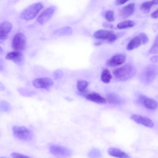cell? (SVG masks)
<instances>
[{
    "mask_svg": "<svg viewBox=\"0 0 158 158\" xmlns=\"http://www.w3.org/2000/svg\"><path fill=\"white\" fill-rule=\"evenodd\" d=\"M113 73L119 80L125 81L130 79L135 75V70L132 65L127 64L113 70Z\"/></svg>",
    "mask_w": 158,
    "mask_h": 158,
    "instance_id": "6da1fadb",
    "label": "cell"
},
{
    "mask_svg": "<svg viewBox=\"0 0 158 158\" xmlns=\"http://www.w3.org/2000/svg\"><path fill=\"white\" fill-rule=\"evenodd\" d=\"M42 4L40 2L33 4L24 10L21 13L20 18L23 19L28 20L35 18L43 8Z\"/></svg>",
    "mask_w": 158,
    "mask_h": 158,
    "instance_id": "7a4b0ae2",
    "label": "cell"
},
{
    "mask_svg": "<svg viewBox=\"0 0 158 158\" xmlns=\"http://www.w3.org/2000/svg\"><path fill=\"white\" fill-rule=\"evenodd\" d=\"M12 130L15 136L21 140L30 141L33 136L32 132L24 127L14 126L12 127Z\"/></svg>",
    "mask_w": 158,
    "mask_h": 158,
    "instance_id": "3957f363",
    "label": "cell"
},
{
    "mask_svg": "<svg viewBox=\"0 0 158 158\" xmlns=\"http://www.w3.org/2000/svg\"><path fill=\"white\" fill-rule=\"evenodd\" d=\"M27 39L24 34L21 32L16 33L14 36L11 43L12 47L15 51L22 52L26 48Z\"/></svg>",
    "mask_w": 158,
    "mask_h": 158,
    "instance_id": "277c9868",
    "label": "cell"
},
{
    "mask_svg": "<svg viewBox=\"0 0 158 158\" xmlns=\"http://www.w3.org/2000/svg\"><path fill=\"white\" fill-rule=\"evenodd\" d=\"M158 73V69L154 65H150L147 67L142 74L143 81L147 84L151 83L154 80Z\"/></svg>",
    "mask_w": 158,
    "mask_h": 158,
    "instance_id": "5b68a950",
    "label": "cell"
},
{
    "mask_svg": "<svg viewBox=\"0 0 158 158\" xmlns=\"http://www.w3.org/2000/svg\"><path fill=\"white\" fill-rule=\"evenodd\" d=\"M50 152L56 157H65L70 156L71 151L69 148L57 144H52L49 147Z\"/></svg>",
    "mask_w": 158,
    "mask_h": 158,
    "instance_id": "8992f818",
    "label": "cell"
},
{
    "mask_svg": "<svg viewBox=\"0 0 158 158\" xmlns=\"http://www.w3.org/2000/svg\"><path fill=\"white\" fill-rule=\"evenodd\" d=\"M32 84L36 88L48 90L53 85V82L48 77H40L34 79L32 81Z\"/></svg>",
    "mask_w": 158,
    "mask_h": 158,
    "instance_id": "52a82bcc",
    "label": "cell"
},
{
    "mask_svg": "<svg viewBox=\"0 0 158 158\" xmlns=\"http://www.w3.org/2000/svg\"><path fill=\"white\" fill-rule=\"evenodd\" d=\"M56 9L54 6H51L45 9L38 17L37 19L38 22L40 25L45 24L51 18Z\"/></svg>",
    "mask_w": 158,
    "mask_h": 158,
    "instance_id": "ba28073f",
    "label": "cell"
},
{
    "mask_svg": "<svg viewBox=\"0 0 158 158\" xmlns=\"http://www.w3.org/2000/svg\"><path fill=\"white\" fill-rule=\"evenodd\" d=\"M6 59L12 61L18 65H21L24 61L25 57L21 52L15 51L8 53L6 56Z\"/></svg>",
    "mask_w": 158,
    "mask_h": 158,
    "instance_id": "9c48e42d",
    "label": "cell"
},
{
    "mask_svg": "<svg viewBox=\"0 0 158 158\" xmlns=\"http://www.w3.org/2000/svg\"><path fill=\"white\" fill-rule=\"evenodd\" d=\"M138 100L142 105L148 109L155 110L158 107V104L156 101L145 95H140Z\"/></svg>",
    "mask_w": 158,
    "mask_h": 158,
    "instance_id": "30bf717a",
    "label": "cell"
},
{
    "mask_svg": "<svg viewBox=\"0 0 158 158\" xmlns=\"http://www.w3.org/2000/svg\"><path fill=\"white\" fill-rule=\"evenodd\" d=\"M12 25L9 22L5 21L0 24V40L3 41L8 37L12 28Z\"/></svg>",
    "mask_w": 158,
    "mask_h": 158,
    "instance_id": "8fae6325",
    "label": "cell"
},
{
    "mask_svg": "<svg viewBox=\"0 0 158 158\" xmlns=\"http://www.w3.org/2000/svg\"><path fill=\"white\" fill-rule=\"evenodd\" d=\"M131 118L136 123L147 127L152 128L154 126L153 122L149 118L145 116L134 114L131 116Z\"/></svg>",
    "mask_w": 158,
    "mask_h": 158,
    "instance_id": "7c38bea8",
    "label": "cell"
},
{
    "mask_svg": "<svg viewBox=\"0 0 158 158\" xmlns=\"http://www.w3.org/2000/svg\"><path fill=\"white\" fill-rule=\"evenodd\" d=\"M126 56L123 54H119L116 55L110 58L107 61L108 66L114 67L119 66L125 62Z\"/></svg>",
    "mask_w": 158,
    "mask_h": 158,
    "instance_id": "4fadbf2b",
    "label": "cell"
},
{
    "mask_svg": "<svg viewBox=\"0 0 158 158\" xmlns=\"http://www.w3.org/2000/svg\"><path fill=\"white\" fill-rule=\"evenodd\" d=\"M85 97L88 100L96 103L104 104L106 102V99L96 92H92L87 94Z\"/></svg>",
    "mask_w": 158,
    "mask_h": 158,
    "instance_id": "5bb4252c",
    "label": "cell"
},
{
    "mask_svg": "<svg viewBox=\"0 0 158 158\" xmlns=\"http://www.w3.org/2000/svg\"><path fill=\"white\" fill-rule=\"evenodd\" d=\"M135 4L130 3L124 7L121 10L120 12V16L123 18H126L133 14L135 10Z\"/></svg>",
    "mask_w": 158,
    "mask_h": 158,
    "instance_id": "9a60e30c",
    "label": "cell"
},
{
    "mask_svg": "<svg viewBox=\"0 0 158 158\" xmlns=\"http://www.w3.org/2000/svg\"><path fill=\"white\" fill-rule=\"evenodd\" d=\"M143 43L141 39L139 34L129 42L127 46V49L128 50H132L139 47Z\"/></svg>",
    "mask_w": 158,
    "mask_h": 158,
    "instance_id": "2e32d148",
    "label": "cell"
},
{
    "mask_svg": "<svg viewBox=\"0 0 158 158\" xmlns=\"http://www.w3.org/2000/svg\"><path fill=\"white\" fill-rule=\"evenodd\" d=\"M114 32L106 30H100L95 31L94 36L96 38L102 40H107Z\"/></svg>",
    "mask_w": 158,
    "mask_h": 158,
    "instance_id": "e0dca14e",
    "label": "cell"
},
{
    "mask_svg": "<svg viewBox=\"0 0 158 158\" xmlns=\"http://www.w3.org/2000/svg\"><path fill=\"white\" fill-rule=\"evenodd\" d=\"M108 153L109 155L114 157L121 158L129 157V156L126 153L115 148H109L108 150Z\"/></svg>",
    "mask_w": 158,
    "mask_h": 158,
    "instance_id": "ac0fdd59",
    "label": "cell"
},
{
    "mask_svg": "<svg viewBox=\"0 0 158 158\" xmlns=\"http://www.w3.org/2000/svg\"><path fill=\"white\" fill-rule=\"evenodd\" d=\"M88 82L84 80H78L77 83V88L80 94L85 96L86 95V90L88 86Z\"/></svg>",
    "mask_w": 158,
    "mask_h": 158,
    "instance_id": "d6986e66",
    "label": "cell"
},
{
    "mask_svg": "<svg viewBox=\"0 0 158 158\" xmlns=\"http://www.w3.org/2000/svg\"><path fill=\"white\" fill-rule=\"evenodd\" d=\"M157 4H158V0H152L143 3L141 6L140 9L144 13H148L153 6Z\"/></svg>",
    "mask_w": 158,
    "mask_h": 158,
    "instance_id": "ffe728a7",
    "label": "cell"
},
{
    "mask_svg": "<svg viewBox=\"0 0 158 158\" xmlns=\"http://www.w3.org/2000/svg\"><path fill=\"white\" fill-rule=\"evenodd\" d=\"M108 102L113 104H119L122 101L121 98L115 94L110 93L108 94L106 97Z\"/></svg>",
    "mask_w": 158,
    "mask_h": 158,
    "instance_id": "44dd1931",
    "label": "cell"
},
{
    "mask_svg": "<svg viewBox=\"0 0 158 158\" xmlns=\"http://www.w3.org/2000/svg\"><path fill=\"white\" fill-rule=\"evenodd\" d=\"M101 79L102 81L106 84L109 83L112 78V76L107 69H104L102 73Z\"/></svg>",
    "mask_w": 158,
    "mask_h": 158,
    "instance_id": "7402d4cb",
    "label": "cell"
},
{
    "mask_svg": "<svg viewBox=\"0 0 158 158\" xmlns=\"http://www.w3.org/2000/svg\"><path fill=\"white\" fill-rule=\"evenodd\" d=\"M135 24V23L133 21L125 20L118 23L117 25V27L119 29L128 28L133 27Z\"/></svg>",
    "mask_w": 158,
    "mask_h": 158,
    "instance_id": "603a6c76",
    "label": "cell"
},
{
    "mask_svg": "<svg viewBox=\"0 0 158 158\" xmlns=\"http://www.w3.org/2000/svg\"><path fill=\"white\" fill-rule=\"evenodd\" d=\"M70 30V27H64L56 30L54 31V34L58 36L67 35L69 33Z\"/></svg>",
    "mask_w": 158,
    "mask_h": 158,
    "instance_id": "cb8c5ba5",
    "label": "cell"
},
{
    "mask_svg": "<svg viewBox=\"0 0 158 158\" xmlns=\"http://www.w3.org/2000/svg\"><path fill=\"white\" fill-rule=\"evenodd\" d=\"M0 110L2 112H8L11 109V106L7 101H2L0 102Z\"/></svg>",
    "mask_w": 158,
    "mask_h": 158,
    "instance_id": "d4e9b609",
    "label": "cell"
},
{
    "mask_svg": "<svg viewBox=\"0 0 158 158\" xmlns=\"http://www.w3.org/2000/svg\"><path fill=\"white\" fill-rule=\"evenodd\" d=\"M19 93L22 95L26 97H30L35 94V92L24 88H19L18 89Z\"/></svg>",
    "mask_w": 158,
    "mask_h": 158,
    "instance_id": "484cf974",
    "label": "cell"
},
{
    "mask_svg": "<svg viewBox=\"0 0 158 158\" xmlns=\"http://www.w3.org/2000/svg\"><path fill=\"white\" fill-rule=\"evenodd\" d=\"M151 54H156L158 53V35L156 38L154 42L149 50Z\"/></svg>",
    "mask_w": 158,
    "mask_h": 158,
    "instance_id": "4316f807",
    "label": "cell"
},
{
    "mask_svg": "<svg viewBox=\"0 0 158 158\" xmlns=\"http://www.w3.org/2000/svg\"><path fill=\"white\" fill-rule=\"evenodd\" d=\"M105 17L109 22H113L115 20L114 13L112 10H109L106 13Z\"/></svg>",
    "mask_w": 158,
    "mask_h": 158,
    "instance_id": "83f0119b",
    "label": "cell"
},
{
    "mask_svg": "<svg viewBox=\"0 0 158 158\" xmlns=\"http://www.w3.org/2000/svg\"><path fill=\"white\" fill-rule=\"evenodd\" d=\"M63 75L62 71L60 69H57L55 71L53 74V77L55 79H58L61 78Z\"/></svg>",
    "mask_w": 158,
    "mask_h": 158,
    "instance_id": "f1b7e54d",
    "label": "cell"
},
{
    "mask_svg": "<svg viewBox=\"0 0 158 158\" xmlns=\"http://www.w3.org/2000/svg\"><path fill=\"white\" fill-rule=\"evenodd\" d=\"M143 44H145L147 43L149 39L148 36L144 33H141L139 34Z\"/></svg>",
    "mask_w": 158,
    "mask_h": 158,
    "instance_id": "f546056e",
    "label": "cell"
},
{
    "mask_svg": "<svg viewBox=\"0 0 158 158\" xmlns=\"http://www.w3.org/2000/svg\"><path fill=\"white\" fill-rule=\"evenodd\" d=\"M11 156L13 158H29L30 157L26 155L16 152L11 153Z\"/></svg>",
    "mask_w": 158,
    "mask_h": 158,
    "instance_id": "4dcf8cb0",
    "label": "cell"
},
{
    "mask_svg": "<svg viewBox=\"0 0 158 158\" xmlns=\"http://www.w3.org/2000/svg\"><path fill=\"white\" fill-rule=\"evenodd\" d=\"M117 39V35L116 34L113 33L107 40L109 43H113Z\"/></svg>",
    "mask_w": 158,
    "mask_h": 158,
    "instance_id": "1f68e13d",
    "label": "cell"
},
{
    "mask_svg": "<svg viewBox=\"0 0 158 158\" xmlns=\"http://www.w3.org/2000/svg\"><path fill=\"white\" fill-rule=\"evenodd\" d=\"M102 25L104 27L106 28L112 29H114V26L112 24L104 22L103 23Z\"/></svg>",
    "mask_w": 158,
    "mask_h": 158,
    "instance_id": "d6a6232c",
    "label": "cell"
},
{
    "mask_svg": "<svg viewBox=\"0 0 158 158\" xmlns=\"http://www.w3.org/2000/svg\"><path fill=\"white\" fill-rule=\"evenodd\" d=\"M129 0H116V3L118 5H122L124 4Z\"/></svg>",
    "mask_w": 158,
    "mask_h": 158,
    "instance_id": "836d02e7",
    "label": "cell"
},
{
    "mask_svg": "<svg viewBox=\"0 0 158 158\" xmlns=\"http://www.w3.org/2000/svg\"><path fill=\"white\" fill-rule=\"evenodd\" d=\"M151 17L154 19L158 18V9L152 13Z\"/></svg>",
    "mask_w": 158,
    "mask_h": 158,
    "instance_id": "e575fe53",
    "label": "cell"
},
{
    "mask_svg": "<svg viewBox=\"0 0 158 158\" xmlns=\"http://www.w3.org/2000/svg\"><path fill=\"white\" fill-rule=\"evenodd\" d=\"M150 60L153 62H158V56H154L150 58Z\"/></svg>",
    "mask_w": 158,
    "mask_h": 158,
    "instance_id": "d590c367",
    "label": "cell"
},
{
    "mask_svg": "<svg viewBox=\"0 0 158 158\" xmlns=\"http://www.w3.org/2000/svg\"><path fill=\"white\" fill-rule=\"evenodd\" d=\"M102 43L103 42L102 41H99L95 42L94 43V45L96 46H98L101 45L102 44Z\"/></svg>",
    "mask_w": 158,
    "mask_h": 158,
    "instance_id": "8d00e7d4",
    "label": "cell"
},
{
    "mask_svg": "<svg viewBox=\"0 0 158 158\" xmlns=\"http://www.w3.org/2000/svg\"><path fill=\"white\" fill-rule=\"evenodd\" d=\"M5 88L3 85L0 82V90H3Z\"/></svg>",
    "mask_w": 158,
    "mask_h": 158,
    "instance_id": "74e56055",
    "label": "cell"
}]
</instances>
